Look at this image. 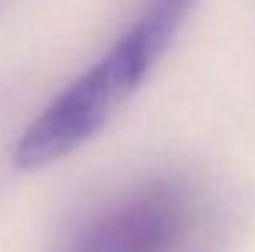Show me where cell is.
Segmentation results:
<instances>
[{
    "mask_svg": "<svg viewBox=\"0 0 255 252\" xmlns=\"http://www.w3.org/2000/svg\"><path fill=\"white\" fill-rule=\"evenodd\" d=\"M193 3L196 0H145L110 48L27 125L15 145V163L21 169H42L95 139L139 92L184 27Z\"/></svg>",
    "mask_w": 255,
    "mask_h": 252,
    "instance_id": "1",
    "label": "cell"
},
{
    "mask_svg": "<svg viewBox=\"0 0 255 252\" xmlns=\"http://www.w3.org/2000/svg\"><path fill=\"white\" fill-rule=\"evenodd\" d=\"M190 220L193 193L184 181L169 175L142 178L92 208L60 252H172Z\"/></svg>",
    "mask_w": 255,
    "mask_h": 252,
    "instance_id": "2",
    "label": "cell"
}]
</instances>
